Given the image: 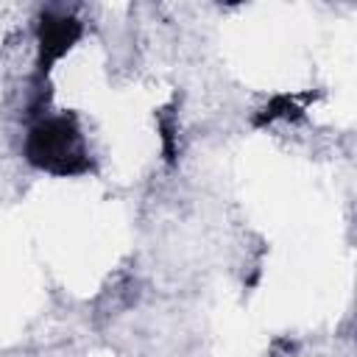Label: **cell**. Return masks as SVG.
Segmentation results:
<instances>
[{
	"label": "cell",
	"instance_id": "obj_1",
	"mask_svg": "<svg viewBox=\"0 0 357 357\" xmlns=\"http://www.w3.org/2000/svg\"><path fill=\"white\" fill-rule=\"evenodd\" d=\"M25 159L50 176H84L92 170L89 151L78 123L67 114L36 120L25 134Z\"/></svg>",
	"mask_w": 357,
	"mask_h": 357
},
{
	"label": "cell",
	"instance_id": "obj_2",
	"mask_svg": "<svg viewBox=\"0 0 357 357\" xmlns=\"http://www.w3.org/2000/svg\"><path fill=\"white\" fill-rule=\"evenodd\" d=\"M81 39V22L67 14H42L36 25V42H39V73H47L50 64H56L67 50Z\"/></svg>",
	"mask_w": 357,
	"mask_h": 357
}]
</instances>
